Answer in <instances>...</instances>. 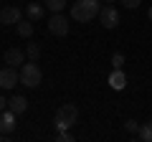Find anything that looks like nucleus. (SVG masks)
<instances>
[{
	"mask_svg": "<svg viewBox=\"0 0 152 142\" xmlns=\"http://www.w3.org/2000/svg\"><path fill=\"white\" fill-rule=\"evenodd\" d=\"M102 10V3L99 0H76L74 5H71V18L79 23H89L91 18L99 15Z\"/></svg>",
	"mask_w": 152,
	"mask_h": 142,
	"instance_id": "obj_1",
	"label": "nucleus"
},
{
	"mask_svg": "<svg viewBox=\"0 0 152 142\" xmlns=\"http://www.w3.org/2000/svg\"><path fill=\"white\" fill-rule=\"evenodd\" d=\"M76 119H79V107L76 104H61L53 114V124L58 130H69L71 124H76Z\"/></svg>",
	"mask_w": 152,
	"mask_h": 142,
	"instance_id": "obj_2",
	"label": "nucleus"
},
{
	"mask_svg": "<svg viewBox=\"0 0 152 142\" xmlns=\"http://www.w3.org/2000/svg\"><path fill=\"white\" fill-rule=\"evenodd\" d=\"M41 81H43V71H41V66H38L36 61H31V64H23V66H20V84H23V86L36 89Z\"/></svg>",
	"mask_w": 152,
	"mask_h": 142,
	"instance_id": "obj_3",
	"label": "nucleus"
},
{
	"mask_svg": "<svg viewBox=\"0 0 152 142\" xmlns=\"http://www.w3.org/2000/svg\"><path fill=\"white\" fill-rule=\"evenodd\" d=\"M20 84V71L15 66H3L0 69V89H15Z\"/></svg>",
	"mask_w": 152,
	"mask_h": 142,
	"instance_id": "obj_4",
	"label": "nucleus"
},
{
	"mask_svg": "<svg viewBox=\"0 0 152 142\" xmlns=\"http://www.w3.org/2000/svg\"><path fill=\"white\" fill-rule=\"evenodd\" d=\"M99 20H102V26L107 28V31H112V28L119 26V10L112 5H104L102 10H99Z\"/></svg>",
	"mask_w": 152,
	"mask_h": 142,
	"instance_id": "obj_5",
	"label": "nucleus"
},
{
	"mask_svg": "<svg viewBox=\"0 0 152 142\" xmlns=\"http://www.w3.org/2000/svg\"><path fill=\"white\" fill-rule=\"evenodd\" d=\"M48 31L53 33V36H69V23H66V18L61 15V13H53V15L48 18Z\"/></svg>",
	"mask_w": 152,
	"mask_h": 142,
	"instance_id": "obj_6",
	"label": "nucleus"
},
{
	"mask_svg": "<svg viewBox=\"0 0 152 142\" xmlns=\"http://www.w3.org/2000/svg\"><path fill=\"white\" fill-rule=\"evenodd\" d=\"M15 112H10V109H3L0 112V132L3 135H13L15 132Z\"/></svg>",
	"mask_w": 152,
	"mask_h": 142,
	"instance_id": "obj_7",
	"label": "nucleus"
},
{
	"mask_svg": "<svg viewBox=\"0 0 152 142\" xmlns=\"http://www.w3.org/2000/svg\"><path fill=\"white\" fill-rule=\"evenodd\" d=\"M3 61H5V66H23L26 64V53H23L20 48H8L5 53H3Z\"/></svg>",
	"mask_w": 152,
	"mask_h": 142,
	"instance_id": "obj_8",
	"label": "nucleus"
},
{
	"mask_svg": "<svg viewBox=\"0 0 152 142\" xmlns=\"http://www.w3.org/2000/svg\"><path fill=\"white\" fill-rule=\"evenodd\" d=\"M20 18H23V13H20V8H15V5H8V8L0 10V20L5 23V26H15Z\"/></svg>",
	"mask_w": 152,
	"mask_h": 142,
	"instance_id": "obj_9",
	"label": "nucleus"
},
{
	"mask_svg": "<svg viewBox=\"0 0 152 142\" xmlns=\"http://www.w3.org/2000/svg\"><path fill=\"white\" fill-rule=\"evenodd\" d=\"M109 86L114 89V91H122V89L127 86V76L122 69H114L112 74H109Z\"/></svg>",
	"mask_w": 152,
	"mask_h": 142,
	"instance_id": "obj_10",
	"label": "nucleus"
},
{
	"mask_svg": "<svg viewBox=\"0 0 152 142\" xmlns=\"http://www.w3.org/2000/svg\"><path fill=\"white\" fill-rule=\"evenodd\" d=\"M8 109L15 112V114H23V112L28 109V99H26V97H20V94H15V97L8 99Z\"/></svg>",
	"mask_w": 152,
	"mask_h": 142,
	"instance_id": "obj_11",
	"label": "nucleus"
},
{
	"mask_svg": "<svg viewBox=\"0 0 152 142\" xmlns=\"http://www.w3.org/2000/svg\"><path fill=\"white\" fill-rule=\"evenodd\" d=\"M26 15H28V20H41V18H43V5H41V3H31V5L26 8Z\"/></svg>",
	"mask_w": 152,
	"mask_h": 142,
	"instance_id": "obj_12",
	"label": "nucleus"
},
{
	"mask_svg": "<svg viewBox=\"0 0 152 142\" xmlns=\"http://www.w3.org/2000/svg\"><path fill=\"white\" fill-rule=\"evenodd\" d=\"M15 31H18V36H20V38H31L33 36V23H28V20H18L15 23Z\"/></svg>",
	"mask_w": 152,
	"mask_h": 142,
	"instance_id": "obj_13",
	"label": "nucleus"
},
{
	"mask_svg": "<svg viewBox=\"0 0 152 142\" xmlns=\"http://www.w3.org/2000/svg\"><path fill=\"white\" fill-rule=\"evenodd\" d=\"M26 56L31 61H38V59H41V46H38V43H28L26 46Z\"/></svg>",
	"mask_w": 152,
	"mask_h": 142,
	"instance_id": "obj_14",
	"label": "nucleus"
},
{
	"mask_svg": "<svg viewBox=\"0 0 152 142\" xmlns=\"http://www.w3.org/2000/svg\"><path fill=\"white\" fill-rule=\"evenodd\" d=\"M43 3H46V8L53 10V13H61L66 8V0H43Z\"/></svg>",
	"mask_w": 152,
	"mask_h": 142,
	"instance_id": "obj_15",
	"label": "nucleus"
},
{
	"mask_svg": "<svg viewBox=\"0 0 152 142\" xmlns=\"http://www.w3.org/2000/svg\"><path fill=\"white\" fill-rule=\"evenodd\" d=\"M137 135H140V137H142L145 142H152V124H150V122H147V124H142Z\"/></svg>",
	"mask_w": 152,
	"mask_h": 142,
	"instance_id": "obj_16",
	"label": "nucleus"
},
{
	"mask_svg": "<svg viewBox=\"0 0 152 142\" xmlns=\"http://www.w3.org/2000/svg\"><path fill=\"white\" fill-rule=\"evenodd\" d=\"M112 66L114 69H122V66H124V53H119V51L112 53Z\"/></svg>",
	"mask_w": 152,
	"mask_h": 142,
	"instance_id": "obj_17",
	"label": "nucleus"
},
{
	"mask_svg": "<svg viewBox=\"0 0 152 142\" xmlns=\"http://www.w3.org/2000/svg\"><path fill=\"white\" fill-rule=\"evenodd\" d=\"M124 130L129 132V135H137V132H140V122H134V119H127V122H124Z\"/></svg>",
	"mask_w": 152,
	"mask_h": 142,
	"instance_id": "obj_18",
	"label": "nucleus"
},
{
	"mask_svg": "<svg viewBox=\"0 0 152 142\" xmlns=\"http://www.w3.org/2000/svg\"><path fill=\"white\" fill-rule=\"evenodd\" d=\"M56 140H61V142H74V135H71L69 130H61L58 135H56Z\"/></svg>",
	"mask_w": 152,
	"mask_h": 142,
	"instance_id": "obj_19",
	"label": "nucleus"
},
{
	"mask_svg": "<svg viewBox=\"0 0 152 142\" xmlns=\"http://www.w3.org/2000/svg\"><path fill=\"white\" fill-rule=\"evenodd\" d=\"M119 3H122V5H124V8H129V10H134V8L140 5L142 0H119Z\"/></svg>",
	"mask_w": 152,
	"mask_h": 142,
	"instance_id": "obj_20",
	"label": "nucleus"
},
{
	"mask_svg": "<svg viewBox=\"0 0 152 142\" xmlns=\"http://www.w3.org/2000/svg\"><path fill=\"white\" fill-rule=\"evenodd\" d=\"M3 109H8V99L5 97H0V112H3Z\"/></svg>",
	"mask_w": 152,
	"mask_h": 142,
	"instance_id": "obj_21",
	"label": "nucleus"
},
{
	"mask_svg": "<svg viewBox=\"0 0 152 142\" xmlns=\"http://www.w3.org/2000/svg\"><path fill=\"white\" fill-rule=\"evenodd\" d=\"M147 15H150V20H152V8H150V13H147Z\"/></svg>",
	"mask_w": 152,
	"mask_h": 142,
	"instance_id": "obj_22",
	"label": "nucleus"
},
{
	"mask_svg": "<svg viewBox=\"0 0 152 142\" xmlns=\"http://www.w3.org/2000/svg\"><path fill=\"white\" fill-rule=\"evenodd\" d=\"M104 3H112V0H104Z\"/></svg>",
	"mask_w": 152,
	"mask_h": 142,
	"instance_id": "obj_23",
	"label": "nucleus"
},
{
	"mask_svg": "<svg viewBox=\"0 0 152 142\" xmlns=\"http://www.w3.org/2000/svg\"><path fill=\"white\" fill-rule=\"evenodd\" d=\"M0 26H3V20H0Z\"/></svg>",
	"mask_w": 152,
	"mask_h": 142,
	"instance_id": "obj_24",
	"label": "nucleus"
},
{
	"mask_svg": "<svg viewBox=\"0 0 152 142\" xmlns=\"http://www.w3.org/2000/svg\"><path fill=\"white\" fill-rule=\"evenodd\" d=\"M150 124H152V122H150Z\"/></svg>",
	"mask_w": 152,
	"mask_h": 142,
	"instance_id": "obj_25",
	"label": "nucleus"
}]
</instances>
